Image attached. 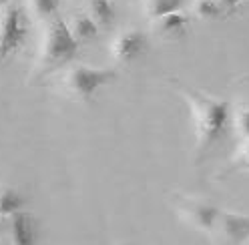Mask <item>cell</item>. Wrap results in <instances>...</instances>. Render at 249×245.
Segmentation results:
<instances>
[{"mask_svg":"<svg viewBox=\"0 0 249 245\" xmlns=\"http://www.w3.org/2000/svg\"><path fill=\"white\" fill-rule=\"evenodd\" d=\"M171 87L189 105L195 135V157L201 161L227 135L231 127V103L177 81H171Z\"/></svg>","mask_w":249,"mask_h":245,"instance_id":"6da1fadb","label":"cell"},{"mask_svg":"<svg viewBox=\"0 0 249 245\" xmlns=\"http://www.w3.org/2000/svg\"><path fill=\"white\" fill-rule=\"evenodd\" d=\"M76 52H79V42L72 36L67 20L56 14V17L44 22L40 42L33 60V69L28 72V83L42 81L46 76L69 67L74 60Z\"/></svg>","mask_w":249,"mask_h":245,"instance_id":"7a4b0ae2","label":"cell"},{"mask_svg":"<svg viewBox=\"0 0 249 245\" xmlns=\"http://www.w3.org/2000/svg\"><path fill=\"white\" fill-rule=\"evenodd\" d=\"M119 79V72L115 69H101V67H90L85 63H72L60 70L58 83L60 88L69 99L89 103L99 88L111 85Z\"/></svg>","mask_w":249,"mask_h":245,"instance_id":"3957f363","label":"cell"},{"mask_svg":"<svg viewBox=\"0 0 249 245\" xmlns=\"http://www.w3.org/2000/svg\"><path fill=\"white\" fill-rule=\"evenodd\" d=\"M28 12L14 0L0 4V69L17 54L28 38Z\"/></svg>","mask_w":249,"mask_h":245,"instance_id":"277c9868","label":"cell"},{"mask_svg":"<svg viewBox=\"0 0 249 245\" xmlns=\"http://www.w3.org/2000/svg\"><path fill=\"white\" fill-rule=\"evenodd\" d=\"M171 205L177 211L179 219H183L187 225H191L197 231L211 233L215 219L219 215V207L203 197L187 195V193H173L171 195Z\"/></svg>","mask_w":249,"mask_h":245,"instance_id":"5b68a950","label":"cell"},{"mask_svg":"<svg viewBox=\"0 0 249 245\" xmlns=\"http://www.w3.org/2000/svg\"><path fill=\"white\" fill-rule=\"evenodd\" d=\"M35 239H36V221L24 209L0 217V243L28 245L35 243Z\"/></svg>","mask_w":249,"mask_h":245,"instance_id":"8992f818","label":"cell"},{"mask_svg":"<svg viewBox=\"0 0 249 245\" xmlns=\"http://www.w3.org/2000/svg\"><path fill=\"white\" fill-rule=\"evenodd\" d=\"M149 49V35L141 28H124L111 42V56L121 65L135 63Z\"/></svg>","mask_w":249,"mask_h":245,"instance_id":"52a82bcc","label":"cell"},{"mask_svg":"<svg viewBox=\"0 0 249 245\" xmlns=\"http://www.w3.org/2000/svg\"><path fill=\"white\" fill-rule=\"evenodd\" d=\"M189 10H175L149 20V35L163 42H177L187 36L189 30Z\"/></svg>","mask_w":249,"mask_h":245,"instance_id":"ba28073f","label":"cell"},{"mask_svg":"<svg viewBox=\"0 0 249 245\" xmlns=\"http://www.w3.org/2000/svg\"><path fill=\"white\" fill-rule=\"evenodd\" d=\"M211 235L225 243H245L249 239V215L219 209Z\"/></svg>","mask_w":249,"mask_h":245,"instance_id":"9c48e42d","label":"cell"},{"mask_svg":"<svg viewBox=\"0 0 249 245\" xmlns=\"http://www.w3.org/2000/svg\"><path fill=\"white\" fill-rule=\"evenodd\" d=\"M81 10L99 24V28H108L117 20V6L115 0H85Z\"/></svg>","mask_w":249,"mask_h":245,"instance_id":"30bf717a","label":"cell"},{"mask_svg":"<svg viewBox=\"0 0 249 245\" xmlns=\"http://www.w3.org/2000/svg\"><path fill=\"white\" fill-rule=\"evenodd\" d=\"M67 24H69L72 36L76 38V42H79V44H81V42L95 40V38L99 36V30H101L99 24L92 20L85 10H79V12L71 14L69 20H67Z\"/></svg>","mask_w":249,"mask_h":245,"instance_id":"8fae6325","label":"cell"},{"mask_svg":"<svg viewBox=\"0 0 249 245\" xmlns=\"http://www.w3.org/2000/svg\"><path fill=\"white\" fill-rule=\"evenodd\" d=\"M189 14L199 20H223L229 17V12L219 0H191Z\"/></svg>","mask_w":249,"mask_h":245,"instance_id":"7c38bea8","label":"cell"},{"mask_svg":"<svg viewBox=\"0 0 249 245\" xmlns=\"http://www.w3.org/2000/svg\"><path fill=\"white\" fill-rule=\"evenodd\" d=\"M58 6H60V0H24L28 18L38 24H44L46 20L56 17Z\"/></svg>","mask_w":249,"mask_h":245,"instance_id":"4fadbf2b","label":"cell"},{"mask_svg":"<svg viewBox=\"0 0 249 245\" xmlns=\"http://www.w3.org/2000/svg\"><path fill=\"white\" fill-rule=\"evenodd\" d=\"M231 127L239 139H249V99L231 103Z\"/></svg>","mask_w":249,"mask_h":245,"instance_id":"5bb4252c","label":"cell"},{"mask_svg":"<svg viewBox=\"0 0 249 245\" xmlns=\"http://www.w3.org/2000/svg\"><path fill=\"white\" fill-rule=\"evenodd\" d=\"M243 171H249V139H241V143L231 153L227 165L219 171V175L227 177V175L243 173Z\"/></svg>","mask_w":249,"mask_h":245,"instance_id":"9a60e30c","label":"cell"},{"mask_svg":"<svg viewBox=\"0 0 249 245\" xmlns=\"http://www.w3.org/2000/svg\"><path fill=\"white\" fill-rule=\"evenodd\" d=\"M139 2H141V12L145 14L147 20L185 8V0H139Z\"/></svg>","mask_w":249,"mask_h":245,"instance_id":"2e32d148","label":"cell"},{"mask_svg":"<svg viewBox=\"0 0 249 245\" xmlns=\"http://www.w3.org/2000/svg\"><path fill=\"white\" fill-rule=\"evenodd\" d=\"M18 209H24V197L18 189H14L10 185L0 183V217L14 213Z\"/></svg>","mask_w":249,"mask_h":245,"instance_id":"e0dca14e","label":"cell"},{"mask_svg":"<svg viewBox=\"0 0 249 245\" xmlns=\"http://www.w3.org/2000/svg\"><path fill=\"white\" fill-rule=\"evenodd\" d=\"M219 2L225 6V10H227L229 14H233V12H235V8H237L239 4H243V2H247V0H219Z\"/></svg>","mask_w":249,"mask_h":245,"instance_id":"ac0fdd59","label":"cell"},{"mask_svg":"<svg viewBox=\"0 0 249 245\" xmlns=\"http://www.w3.org/2000/svg\"><path fill=\"white\" fill-rule=\"evenodd\" d=\"M4 2H8V0H0V4H4Z\"/></svg>","mask_w":249,"mask_h":245,"instance_id":"d6986e66","label":"cell"}]
</instances>
